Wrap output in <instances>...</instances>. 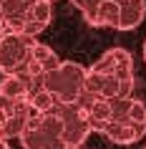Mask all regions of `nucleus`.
<instances>
[{"label": "nucleus", "instance_id": "1", "mask_svg": "<svg viewBox=\"0 0 146 149\" xmlns=\"http://www.w3.org/2000/svg\"><path fill=\"white\" fill-rule=\"evenodd\" d=\"M101 134L113 144H136L146 136V104L123 96V99H111V116Z\"/></svg>", "mask_w": 146, "mask_h": 149}, {"label": "nucleus", "instance_id": "2", "mask_svg": "<svg viewBox=\"0 0 146 149\" xmlns=\"http://www.w3.org/2000/svg\"><path fill=\"white\" fill-rule=\"evenodd\" d=\"M55 101L73 104L86 91V66L76 61H61L55 68L46 71L38 81Z\"/></svg>", "mask_w": 146, "mask_h": 149}, {"label": "nucleus", "instance_id": "3", "mask_svg": "<svg viewBox=\"0 0 146 149\" xmlns=\"http://www.w3.org/2000/svg\"><path fill=\"white\" fill-rule=\"evenodd\" d=\"M20 144L23 149H68L63 141V126L61 119L53 109L46 114L33 111L30 121L25 124V129L20 132Z\"/></svg>", "mask_w": 146, "mask_h": 149}, {"label": "nucleus", "instance_id": "4", "mask_svg": "<svg viewBox=\"0 0 146 149\" xmlns=\"http://www.w3.org/2000/svg\"><path fill=\"white\" fill-rule=\"evenodd\" d=\"M134 73L86 68V91L98 99H123L134 96Z\"/></svg>", "mask_w": 146, "mask_h": 149}, {"label": "nucleus", "instance_id": "5", "mask_svg": "<svg viewBox=\"0 0 146 149\" xmlns=\"http://www.w3.org/2000/svg\"><path fill=\"white\" fill-rule=\"evenodd\" d=\"M33 43L35 38L33 36H23V33H13L5 31L0 36V73H23L25 63L30 58Z\"/></svg>", "mask_w": 146, "mask_h": 149}, {"label": "nucleus", "instance_id": "6", "mask_svg": "<svg viewBox=\"0 0 146 149\" xmlns=\"http://www.w3.org/2000/svg\"><path fill=\"white\" fill-rule=\"evenodd\" d=\"M53 111L61 119L63 126V141L66 147H83V141L91 136V124H88V114H86L83 106H78L76 101L73 104H55Z\"/></svg>", "mask_w": 146, "mask_h": 149}, {"label": "nucleus", "instance_id": "7", "mask_svg": "<svg viewBox=\"0 0 146 149\" xmlns=\"http://www.w3.org/2000/svg\"><path fill=\"white\" fill-rule=\"evenodd\" d=\"M58 63H61V58H58V53H55L53 48L40 43V40H35L33 51H30V58H28V63H25V68H23V76H28L33 81H40V76L46 71L55 68Z\"/></svg>", "mask_w": 146, "mask_h": 149}, {"label": "nucleus", "instance_id": "8", "mask_svg": "<svg viewBox=\"0 0 146 149\" xmlns=\"http://www.w3.org/2000/svg\"><path fill=\"white\" fill-rule=\"evenodd\" d=\"M35 86H38V81L28 79L23 73H5L0 81V94L13 101H28V96Z\"/></svg>", "mask_w": 146, "mask_h": 149}, {"label": "nucleus", "instance_id": "9", "mask_svg": "<svg viewBox=\"0 0 146 149\" xmlns=\"http://www.w3.org/2000/svg\"><path fill=\"white\" fill-rule=\"evenodd\" d=\"M91 68L98 71H116V73H134V56L126 48H108L106 53L98 56V61Z\"/></svg>", "mask_w": 146, "mask_h": 149}, {"label": "nucleus", "instance_id": "10", "mask_svg": "<svg viewBox=\"0 0 146 149\" xmlns=\"http://www.w3.org/2000/svg\"><path fill=\"white\" fill-rule=\"evenodd\" d=\"M118 3V23L116 31H134L146 18V0H116Z\"/></svg>", "mask_w": 146, "mask_h": 149}, {"label": "nucleus", "instance_id": "11", "mask_svg": "<svg viewBox=\"0 0 146 149\" xmlns=\"http://www.w3.org/2000/svg\"><path fill=\"white\" fill-rule=\"evenodd\" d=\"M33 116V109L28 101H15V109H13V114L8 116V121L0 126V136L3 139H18L20 136V132L25 129V124L30 121Z\"/></svg>", "mask_w": 146, "mask_h": 149}, {"label": "nucleus", "instance_id": "12", "mask_svg": "<svg viewBox=\"0 0 146 149\" xmlns=\"http://www.w3.org/2000/svg\"><path fill=\"white\" fill-rule=\"evenodd\" d=\"M86 23L93 28H116L118 23V3L116 0H98V5L86 15Z\"/></svg>", "mask_w": 146, "mask_h": 149}, {"label": "nucleus", "instance_id": "13", "mask_svg": "<svg viewBox=\"0 0 146 149\" xmlns=\"http://www.w3.org/2000/svg\"><path fill=\"white\" fill-rule=\"evenodd\" d=\"M13 109H15V101H13V99H5V96L0 94V126L8 121V116L13 114Z\"/></svg>", "mask_w": 146, "mask_h": 149}, {"label": "nucleus", "instance_id": "14", "mask_svg": "<svg viewBox=\"0 0 146 149\" xmlns=\"http://www.w3.org/2000/svg\"><path fill=\"white\" fill-rule=\"evenodd\" d=\"M71 3H73V5H76L81 13H83V18H86V15H91V10L98 5V0H71Z\"/></svg>", "mask_w": 146, "mask_h": 149}, {"label": "nucleus", "instance_id": "15", "mask_svg": "<svg viewBox=\"0 0 146 149\" xmlns=\"http://www.w3.org/2000/svg\"><path fill=\"white\" fill-rule=\"evenodd\" d=\"M0 149H10L8 147V139H3V136H0Z\"/></svg>", "mask_w": 146, "mask_h": 149}, {"label": "nucleus", "instance_id": "16", "mask_svg": "<svg viewBox=\"0 0 146 149\" xmlns=\"http://www.w3.org/2000/svg\"><path fill=\"white\" fill-rule=\"evenodd\" d=\"M5 33V23H3V18H0V36Z\"/></svg>", "mask_w": 146, "mask_h": 149}, {"label": "nucleus", "instance_id": "17", "mask_svg": "<svg viewBox=\"0 0 146 149\" xmlns=\"http://www.w3.org/2000/svg\"><path fill=\"white\" fill-rule=\"evenodd\" d=\"M144 61H146V40H144Z\"/></svg>", "mask_w": 146, "mask_h": 149}, {"label": "nucleus", "instance_id": "18", "mask_svg": "<svg viewBox=\"0 0 146 149\" xmlns=\"http://www.w3.org/2000/svg\"><path fill=\"white\" fill-rule=\"evenodd\" d=\"M68 149H83V147H68Z\"/></svg>", "mask_w": 146, "mask_h": 149}, {"label": "nucleus", "instance_id": "19", "mask_svg": "<svg viewBox=\"0 0 146 149\" xmlns=\"http://www.w3.org/2000/svg\"><path fill=\"white\" fill-rule=\"evenodd\" d=\"M51 3H53V0H51Z\"/></svg>", "mask_w": 146, "mask_h": 149}, {"label": "nucleus", "instance_id": "20", "mask_svg": "<svg viewBox=\"0 0 146 149\" xmlns=\"http://www.w3.org/2000/svg\"><path fill=\"white\" fill-rule=\"evenodd\" d=\"M0 3H3V0H0Z\"/></svg>", "mask_w": 146, "mask_h": 149}, {"label": "nucleus", "instance_id": "21", "mask_svg": "<svg viewBox=\"0 0 146 149\" xmlns=\"http://www.w3.org/2000/svg\"><path fill=\"white\" fill-rule=\"evenodd\" d=\"M144 149H146V147H144Z\"/></svg>", "mask_w": 146, "mask_h": 149}]
</instances>
